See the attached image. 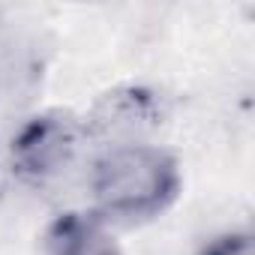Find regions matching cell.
<instances>
[{"mask_svg":"<svg viewBox=\"0 0 255 255\" xmlns=\"http://www.w3.org/2000/svg\"><path fill=\"white\" fill-rule=\"evenodd\" d=\"M48 255H123L102 216L63 213L45 231Z\"/></svg>","mask_w":255,"mask_h":255,"instance_id":"3957f363","label":"cell"},{"mask_svg":"<svg viewBox=\"0 0 255 255\" xmlns=\"http://www.w3.org/2000/svg\"><path fill=\"white\" fill-rule=\"evenodd\" d=\"M90 192L99 213L114 219L159 216L180 192L177 159L153 144H120L96 159Z\"/></svg>","mask_w":255,"mask_h":255,"instance_id":"6da1fadb","label":"cell"},{"mask_svg":"<svg viewBox=\"0 0 255 255\" xmlns=\"http://www.w3.org/2000/svg\"><path fill=\"white\" fill-rule=\"evenodd\" d=\"M81 123L66 111H45L30 117L9 144L12 168L33 183L57 177L78 153Z\"/></svg>","mask_w":255,"mask_h":255,"instance_id":"7a4b0ae2","label":"cell"},{"mask_svg":"<svg viewBox=\"0 0 255 255\" xmlns=\"http://www.w3.org/2000/svg\"><path fill=\"white\" fill-rule=\"evenodd\" d=\"M198 255H255V249H252V237L246 231H225V234L213 237L210 243H204V249Z\"/></svg>","mask_w":255,"mask_h":255,"instance_id":"277c9868","label":"cell"}]
</instances>
